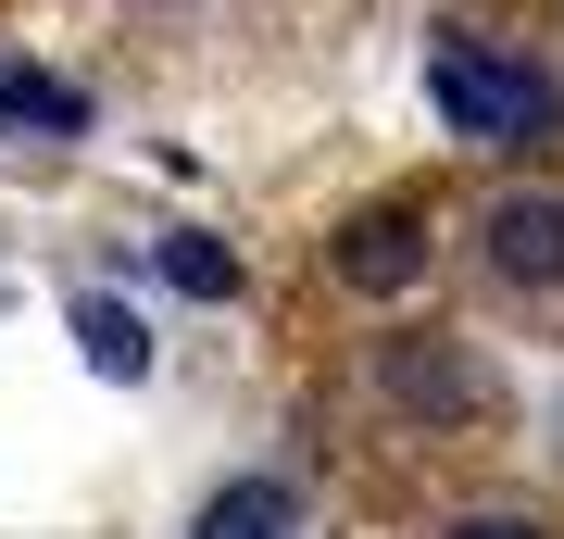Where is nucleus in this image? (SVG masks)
<instances>
[{
  "instance_id": "6e6552de",
  "label": "nucleus",
  "mask_w": 564,
  "mask_h": 539,
  "mask_svg": "<svg viewBox=\"0 0 564 539\" xmlns=\"http://www.w3.org/2000/svg\"><path fill=\"white\" fill-rule=\"evenodd\" d=\"M0 126H51V139H76L88 100L63 88V76H39V63H0Z\"/></svg>"
},
{
  "instance_id": "423d86ee",
  "label": "nucleus",
  "mask_w": 564,
  "mask_h": 539,
  "mask_svg": "<svg viewBox=\"0 0 564 539\" xmlns=\"http://www.w3.org/2000/svg\"><path fill=\"white\" fill-rule=\"evenodd\" d=\"M76 339H88V377H113V389H139V377H151V326L126 314L113 289H88V301H76Z\"/></svg>"
},
{
  "instance_id": "39448f33",
  "label": "nucleus",
  "mask_w": 564,
  "mask_h": 539,
  "mask_svg": "<svg viewBox=\"0 0 564 539\" xmlns=\"http://www.w3.org/2000/svg\"><path fill=\"white\" fill-rule=\"evenodd\" d=\"M188 539H302V489L289 477H226Z\"/></svg>"
},
{
  "instance_id": "20e7f679",
  "label": "nucleus",
  "mask_w": 564,
  "mask_h": 539,
  "mask_svg": "<svg viewBox=\"0 0 564 539\" xmlns=\"http://www.w3.org/2000/svg\"><path fill=\"white\" fill-rule=\"evenodd\" d=\"M339 277H351L364 301H402V289L426 277V226L402 214V201H377V214H351V226H339Z\"/></svg>"
},
{
  "instance_id": "7ed1b4c3",
  "label": "nucleus",
  "mask_w": 564,
  "mask_h": 539,
  "mask_svg": "<svg viewBox=\"0 0 564 539\" xmlns=\"http://www.w3.org/2000/svg\"><path fill=\"white\" fill-rule=\"evenodd\" d=\"M477 239H489L502 289H564V188H502L477 214Z\"/></svg>"
},
{
  "instance_id": "f03ea898",
  "label": "nucleus",
  "mask_w": 564,
  "mask_h": 539,
  "mask_svg": "<svg viewBox=\"0 0 564 539\" xmlns=\"http://www.w3.org/2000/svg\"><path fill=\"white\" fill-rule=\"evenodd\" d=\"M364 377H377V401L389 414H414V427H464V414H489V364L464 352V339H440V326H389L377 352H364Z\"/></svg>"
},
{
  "instance_id": "f257e3e1",
  "label": "nucleus",
  "mask_w": 564,
  "mask_h": 539,
  "mask_svg": "<svg viewBox=\"0 0 564 539\" xmlns=\"http://www.w3.org/2000/svg\"><path fill=\"white\" fill-rule=\"evenodd\" d=\"M426 100H440V126L464 151H540V139H564V88L540 76V63L477 51L464 25H440V51H426Z\"/></svg>"
},
{
  "instance_id": "1a4fd4ad",
  "label": "nucleus",
  "mask_w": 564,
  "mask_h": 539,
  "mask_svg": "<svg viewBox=\"0 0 564 539\" xmlns=\"http://www.w3.org/2000/svg\"><path fill=\"white\" fill-rule=\"evenodd\" d=\"M452 539H552V527H527V515H464Z\"/></svg>"
},
{
  "instance_id": "0eeeda50",
  "label": "nucleus",
  "mask_w": 564,
  "mask_h": 539,
  "mask_svg": "<svg viewBox=\"0 0 564 539\" xmlns=\"http://www.w3.org/2000/svg\"><path fill=\"white\" fill-rule=\"evenodd\" d=\"M151 263H163V289H176V301H239V251H226L214 226H163Z\"/></svg>"
}]
</instances>
